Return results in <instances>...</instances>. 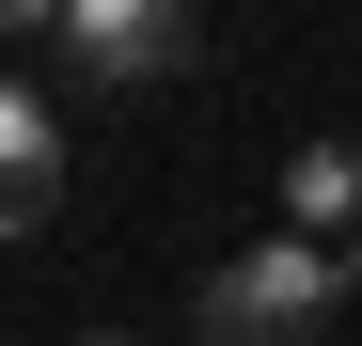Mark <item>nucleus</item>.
<instances>
[{
  "label": "nucleus",
  "mask_w": 362,
  "mask_h": 346,
  "mask_svg": "<svg viewBox=\"0 0 362 346\" xmlns=\"http://www.w3.org/2000/svg\"><path fill=\"white\" fill-rule=\"evenodd\" d=\"M331 299H346V283H331L315 237H252V252L205 268V346H315Z\"/></svg>",
  "instance_id": "obj_1"
},
{
  "label": "nucleus",
  "mask_w": 362,
  "mask_h": 346,
  "mask_svg": "<svg viewBox=\"0 0 362 346\" xmlns=\"http://www.w3.org/2000/svg\"><path fill=\"white\" fill-rule=\"evenodd\" d=\"M47 32L79 47V79H173L189 64V16H173V0H64Z\"/></svg>",
  "instance_id": "obj_2"
},
{
  "label": "nucleus",
  "mask_w": 362,
  "mask_h": 346,
  "mask_svg": "<svg viewBox=\"0 0 362 346\" xmlns=\"http://www.w3.org/2000/svg\"><path fill=\"white\" fill-rule=\"evenodd\" d=\"M47 220H64V110L0 79V237H47Z\"/></svg>",
  "instance_id": "obj_3"
},
{
  "label": "nucleus",
  "mask_w": 362,
  "mask_h": 346,
  "mask_svg": "<svg viewBox=\"0 0 362 346\" xmlns=\"http://www.w3.org/2000/svg\"><path fill=\"white\" fill-rule=\"evenodd\" d=\"M284 237H315V252L362 237V142H299L284 157Z\"/></svg>",
  "instance_id": "obj_4"
},
{
  "label": "nucleus",
  "mask_w": 362,
  "mask_h": 346,
  "mask_svg": "<svg viewBox=\"0 0 362 346\" xmlns=\"http://www.w3.org/2000/svg\"><path fill=\"white\" fill-rule=\"evenodd\" d=\"M331 283H346V299H362V237H346V252H331Z\"/></svg>",
  "instance_id": "obj_5"
},
{
  "label": "nucleus",
  "mask_w": 362,
  "mask_h": 346,
  "mask_svg": "<svg viewBox=\"0 0 362 346\" xmlns=\"http://www.w3.org/2000/svg\"><path fill=\"white\" fill-rule=\"evenodd\" d=\"M79 346H142V330H79Z\"/></svg>",
  "instance_id": "obj_6"
}]
</instances>
